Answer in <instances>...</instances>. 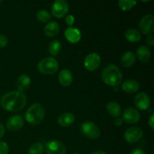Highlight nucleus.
Wrapping results in <instances>:
<instances>
[{"label":"nucleus","instance_id":"f257e3e1","mask_svg":"<svg viewBox=\"0 0 154 154\" xmlns=\"http://www.w3.org/2000/svg\"><path fill=\"white\" fill-rule=\"evenodd\" d=\"M27 99L23 93L11 91L5 93L1 99V106L4 110L16 112L22 110L26 105Z\"/></svg>","mask_w":154,"mask_h":154},{"label":"nucleus","instance_id":"f03ea898","mask_svg":"<svg viewBox=\"0 0 154 154\" xmlns=\"http://www.w3.org/2000/svg\"><path fill=\"white\" fill-rule=\"evenodd\" d=\"M102 79L107 85L118 87L123 81V74L118 67L114 65H109L102 71Z\"/></svg>","mask_w":154,"mask_h":154},{"label":"nucleus","instance_id":"7ed1b4c3","mask_svg":"<svg viewBox=\"0 0 154 154\" xmlns=\"http://www.w3.org/2000/svg\"><path fill=\"white\" fill-rule=\"evenodd\" d=\"M45 116V110L43 105L39 103L32 105L25 114L27 123L31 125H38L43 121Z\"/></svg>","mask_w":154,"mask_h":154},{"label":"nucleus","instance_id":"20e7f679","mask_svg":"<svg viewBox=\"0 0 154 154\" xmlns=\"http://www.w3.org/2000/svg\"><path fill=\"white\" fill-rule=\"evenodd\" d=\"M37 69L44 75H53L58 71L59 63L54 57H46L38 62Z\"/></svg>","mask_w":154,"mask_h":154},{"label":"nucleus","instance_id":"39448f33","mask_svg":"<svg viewBox=\"0 0 154 154\" xmlns=\"http://www.w3.org/2000/svg\"><path fill=\"white\" fill-rule=\"evenodd\" d=\"M81 132L90 139H97L100 136V129L92 122H84L81 125Z\"/></svg>","mask_w":154,"mask_h":154},{"label":"nucleus","instance_id":"423d86ee","mask_svg":"<svg viewBox=\"0 0 154 154\" xmlns=\"http://www.w3.org/2000/svg\"><path fill=\"white\" fill-rule=\"evenodd\" d=\"M69 5L65 0H57L54 2L51 7L52 15L55 17L62 18L68 13Z\"/></svg>","mask_w":154,"mask_h":154},{"label":"nucleus","instance_id":"0eeeda50","mask_svg":"<svg viewBox=\"0 0 154 154\" xmlns=\"http://www.w3.org/2000/svg\"><path fill=\"white\" fill-rule=\"evenodd\" d=\"M143 135H144V132L141 128L133 126V127H130L126 129L123 137L128 143L133 144L140 141L142 138Z\"/></svg>","mask_w":154,"mask_h":154},{"label":"nucleus","instance_id":"6e6552de","mask_svg":"<svg viewBox=\"0 0 154 154\" xmlns=\"http://www.w3.org/2000/svg\"><path fill=\"white\" fill-rule=\"evenodd\" d=\"M101 64V57L97 53H91L86 57L84 62V66L87 70L94 72Z\"/></svg>","mask_w":154,"mask_h":154},{"label":"nucleus","instance_id":"1a4fd4ad","mask_svg":"<svg viewBox=\"0 0 154 154\" xmlns=\"http://www.w3.org/2000/svg\"><path fill=\"white\" fill-rule=\"evenodd\" d=\"M139 29L144 35H150L154 30V17L153 14H147L143 17L139 22Z\"/></svg>","mask_w":154,"mask_h":154},{"label":"nucleus","instance_id":"9d476101","mask_svg":"<svg viewBox=\"0 0 154 154\" xmlns=\"http://www.w3.org/2000/svg\"><path fill=\"white\" fill-rule=\"evenodd\" d=\"M46 154H66V148L63 143L59 141H51L45 145Z\"/></svg>","mask_w":154,"mask_h":154},{"label":"nucleus","instance_id":"9b49d317","mask_svg":"<svg viewBox=\"0 0 154 154\" xmlns=\"http://www.w3.org/2000/svg\"><path fill=\"white\" fill-rule=\"evenodd\" d=\"M122 120L129 124L138 123L141 119L140 113L133 108H127L122 114Z\"/></svg>","mask_w":154,"mask_h":154},{"label":"nucleus","instance_id":"f8f14e48","mask_svg":"<svg viewBox=\"0 0 154 154\" xmlns=\"http://www.w3.org/2000/svg\"><path fill=\"white\" fill-rule=\"evenodd\" d=\"M135 105L141 111H145L150 108V99L147 93L141 92L138 93L135 97Z\"/></svg>","mask_w":154,"mask_h":154},{"label":"nucleus","instance_id":"ddd939ff","mask_svg":"<svg viewBox=\"0 0 154 154\" xmlns=\"http://www.w3.org/2000/svg\"><path fill=\"white\" fill-rule=\"evenodd\" d=\"M24 120L20 115H14L8 118L6 123V126L8 130L16 132L23 127Z\"/></svg>","mask_w":154,"mask_h":154},{"label":"nucleus","instance_id":"4468645a","mask_svg":"<svg viewBox=\"0 0 154 154\" xmlns=\"http://www.w3.org/2000/svg\"><path fill=\"white\" fill-rule=\"evenodd\" d=\"M65 37L70 43L76 44L81 40V33L78 29L69 27L65 31Z\"/></svg>","mask_w":154,"mask_h":154},{"label":"nucleus","instance_id":"2eb2a0df","mask_svg":"<svg viewBox=\"0 0 154 154\" xmlns=\"http://www.w3.org/2000/svg\"><path fill=\"white\" fill-rule=\"evenodd\" d=\"M58 80L63 87H69L73 81V75L68 69H63L59 73Z\"/></svg>","mask_w":154,"mask_h":154},{"label":"nucleus","instance_id":"dca6fc26","mask_svg":"<svg viewBox=\"0 0 154 154\" xmlns=\"http://www.w3.org/2000/svg\"><path fill=\"white\" fill-rule=\"evenodd\" d=\"M17 87L18 89V91L23 93L24 91L28 90L31 84V79L29 75L23 74L21 75L17 80Z\"/></svg>","mask_w":154,"mask_h":154},{"label":"nucleus","instance_id":"f3484780","mask_svg":"<svg viewBox=\"0 0 154 154\" xmlns=\"http://www.w3.org/2000/svg\"><path fill=\"white\" fill-rule=\"evenodd\" d=\"M60 32V26L56 21L50 22L45 26L44 29V33L47 37L52 38L57 35Z\"/></svg>","mask_w":154,"mask_h":154},{"label":"nucleus","instance_id":"a211bd4d","mask_svg":"<svg viewBox=\"0 0 154 154\" xmlns=\"http://www.w3.org/2000/svg\"><path fill=\"white\" fill-rule=\"evenodd\" d=\"M139 88V83L135 80H127L122 84V90L128 93H136Z\"/></svg>","mask_w":154,"mask_h":154},{"label":"nucleus","instance_id":"6ab92c4d","mask_svg":"<svg viewBox=\"0 0 154 154\" xmlns=\"http://www.w3.org/2000/svg\"><path fill=\"white\" fill-rule=\"evenodd\" d=\"M75 117L74 114L72 113H64L58 117L57 122L63 127H69L75 123Z\"/></svg>","mask_w":154,"mask_h":154},{"label":"nucleus","instance_id":"aec40b11","mask_svg":"<svg viewBox=\"0 0 154 154\" xmlns=\"http://www.w3.org/2000/svg\"><path fill=\"white\" fill-rule=\"evenodd\" d=\"M136 57L132 51H127L125 53L121 58V64L125 68H130L135 64Z\"/></svg>","mask_w":154,"mask_h":154},{"label":"nucleus","instance_id":"412c9836","mask_svg":"<svg viewBox=\"0 0 154 154\" xmlns=\"http://www.w3.org/2000/svg\"><path fill=\"white\" fill-rule=\"evenodd\" d=\"M150 51L148 48L146 46H140L138 48L136 51V56L135 57H138V59L139 60L140 62L141 63H147L150 60Z\"/></svg>","mask_w":154,"mask_h":154},{"label":"nucleus","instance_id":"4be33fe9","mask_svg":"<svg viewBox=\"0 0 154 154\" xmlns=\"http://www.w3.org/2000/svg\"><path fill=\"white\" fill-rule=\"evenodd\" d=\"M106 110L108 114L113 117H118L122 114L121 107L116 102H108L106 105Z\"/></svg>","mask_w":154,"mask_h":154},{"label":"nucleus","instance_id":"5701e85b","mask_svg":"<svg viewBox=\"0 0 154 154\" xmlns=\"http://www.w3.org/2000/svg\"><path fill=\"white\" fill-rule=\"evenodd\" d=\"M125 37L129 42L132 43H136L141 41V33L136 29H128L125 32Z\"/></svg>","mask_w":154,"mask_h":154},{"label":"nucleus","instance_id":"b1692460","mask_svg":"<svg viewBox=\"0 0 154 154\" xmlns=\"http://www.w3.org/2000/svg\"><path fill=\"white\" fill-rule=\"evenodd\" d=\"M136 4V1L134 0H120L118 2V7L120 10L126 11L135 7Z\"/></svg>","mask_w":154,"mask_h":154},{"label":"nucleus","instance_id":"393cba45","mask_svg":"<svg viewBox=\"0 0 154 154\" xmlns=\"http://www.w3.org/2000/svg\"><path fill=\"white\" fill-rule=\"evenodd\" d=\"M61 48V43L58 40H54L49 45V52L52 56H57L60 52Z\"/></svg>","mask_w":154,"mask_h":154},{"label":"nucleus","instance_id":"a878e982","mask_svg":"<svg viewBox=\"0 0 154 154\" xmlns=\"http://www.w3.org/2000/svg\"><path fill=\"white\" fill-rule=\"evenodd\" d=\"M36 18L42 23H48L51 20V14L46 10H40L36 14Z\"/></svg>","mask_w":154,"mask_h":154},{"label":"nucleus","instance_id":"bb28decb","mask_svg":"<svg viewBox=\"0 0 154 154\" xmlns=\"http://www.w3.org/2000/svg\"><path fill=\"white\" fill-rule=\"evenodd\" d=\"M45 147L41 143H35L30 146L28 150V154H44Z\"/></svg>","mask_w":154,"mask_h":154},{"label":"nucleus","instance_id":"cd10ccee","mask_svg":"<svg viewBox=\"0 0 154 154\" xmlns=\"http://www.w3.org/2000/svg\"><path fill=\"white\" fill-rule=\"evenodd\" d=\"M8 145L5 141H0V154H8Z\"/></svg>","mask_w":154,"mask_h":154},{"label":"nucleus","instance_id":"c85d7f7f","mask_svg":"<svg viewBox=\"0 0 154 154\" xmlns=\"http://www.w3.org/2000/svg\"><path fill=\"white\" fill-rule=\"evenodd\" d=\"M8 44V40L7 38L2 34H0V48H4Z\"/></svg>","mask_w":154,"mask_h":154},{"label":"nucleus","instance_id":"c756f323","mask_svg":"<svg viewBox=\"0 0 154 154\" xmlns=\"http://www.w3.org/2000/svg\"><path fill=\"white\" fill-rule=\"evenodd\" d=\"M66 23L68 26H69L70 27H72V26L73 25L74 23H75V17L73 15H68L66 17Z\"/></svg>","mask_w":154,"mask_h":154},{"label":"nucleus","instance_id":"7c9ffc66","mask_svg":"<svg viewBox=\"0 0 154 154\" xmlns=\"http://www.w3.org/2000/svg\"><path fill=\"white\" fill-rule=\"evenodd\" d=\"M146 42H147V44L149 45V46H153L154 45L153 36L151 34L147 35V38H146Z\"/></svg>","mask_w":154,"mask_h":154},{"label":"nucleus","instance_id":"2f4dec72","mask_svg":"<svg viewBox=\"0 0 154 154\" xmlns=\"http://www.w3.org/2000/svg\"><path fill=\"white\" fill-rule=\"evenodd\" d=\"M148 124L152 129H154V114H152L148 120Z\"/></svg>","mask_w":154,"mask_h":154},{"label":"nucleus","instance_id":"473e14b6","mask_svg":"<svg viewBox=\"0 0 154 154\" xmlns=\"http://www.w3.org/2000/svg\"><path fill=\"white\" fill-rule=\"evenodd\" d=\"M129 154H146V153H144L142 150H141V149H135V150H132Z\"/></svg>","mask_w":154,"mask_h":154},{"label":"nucleus","instance_id":"72a5a7b5","mask_svg":"<svg viewBox=\"0 0 154 154\" xmlns=\"http://www.w3.org/2000/svg\"><path fill=\"white\" fill-rule=\"evenodd\" d=\"M5 133V129L4 126L0 123V139L4 136Z\"/></svg>","mask_w":154,"mask_h":154},{"label":"nucleus","instance_id":"f704fd0d","mask_svg":"<svg viewBox=\"0 0 154 154\" xmlns=\"http://www.w3.org/2000/svg\"><path fill=\"white\" fill-rule=\"evenodd\" d=\"M122 123H123V120H122L121 118H117L115 119V120H114V125L117 126H120L122 125Z\"/></svg>","mask_w":154,"mask_h":154},{"label":"nucleus","instance_id":"c9c22d12","mask_svg":"<svg viewBox=\"0 0 154 154\" xmlns=\"http://www.w3.org/2000/svg\"><path fill=\"white\" fill-rule=\"evenodd\" d=\"M91 154H107L105 151H102V150H99V151H96L93 152V153Z\"/></svg>","mask_w":154,"mask_h":154},{"label":"nucleus","instance_id":"e433bc0d","mask_svg":"<svg viewBox=\"0 0 154 154\" xmlns=\"http://www.w3.org/2000/svg\"><path fill=\"white\" fill-rule=\"evenodd\" d=\"M2 3V0H0V5H1Z\"/></svg>","mask_w":154,"mask_h":154},{"label":"nucleus","instance_id":"4c0bfd02","mask_svg":"<svg viewBox=\"0 0 154 154\" xmlns=\"http://www.w3.org/2000/svg\"><path fill=\"white\" fill-rule=\"evenodd\" d=\"M73 154H82V153H73Z\"/></svg>","mask_w":154,"mask_h":154}]
</instances>
